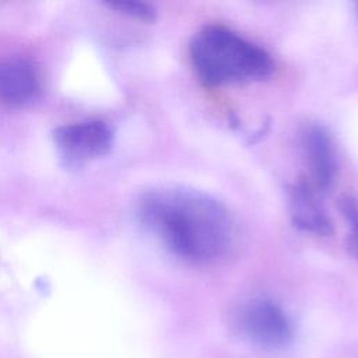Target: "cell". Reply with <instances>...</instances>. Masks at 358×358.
Returning <instances> with one entry per match:
<instances>
[{
    "mask_svg": "<svg viewBox=\"0 0 358 358\" xmlns=\"http://www.w3.org/2000/svg\"><path fill=\"white\" fill-rule=\"evenodd\" d=\"M137 217L165 249L189 264L224 263L238 248L239 231L231 211L196 189L150 190L137 204Z\"/></svg>",
    "mask_w": 358,
    "mask_h": 358,
    "instance_id": "obj_1",
    "label": "cell"
},
{
    "mask_svg": "<svg viewBox=\"0 0 358 358\" xmlns=\"http://www.w3.org/2000/svg\"><path fill=\"white\" fill-rule=\"evenodd\" d=\"M190 64L206 87L267 80L274 62L267 50L221 24H208L189 42Z\"/></svg>",
    "mask_w": 358,
    "mask_h": 358,
    "instance_id": "obj_2",
    "label": "cell"
},
{
    "mask_svg": "<svg viewBox=\"0 0 358 358\" xmlns=\"http://www.w3.org/2000/svg\"><path fill=\"white\" fill-rule=\"evenodd\" d=\"M109 8L124 14L130 18H134L137 21L143 22H154L157 20V10L154 6L144 3V1H136V0H119V1H108L105 3Z\"/></svg>",
    "mask_w": 358,
    "mask_h": 358,
    "instance_id": "obj_9",
    "label": "cell"
},
{
    "mask_svg": "<svg viewBox=\"0 0 358 358\" xmlns=\"http://www.w3.org/2000/svg\"><path fill=\"white\" fill-rule=\"evenodd\" d=\"M241 324L253 343L266 348H282L292 340V326L287 313L270 299L250 301L242 309Z\"/></svg>",
    "mask_w": 358,
    "mask_h": 358,
    "instance_id": "obj_4",
    "label": "cell"
},
{
    "mask_svg": "<svg viewBox=\"0 0 358 358\" xmlns=\"http://www.w3.org/2000/svg\"><path fill=\"white\" fill-rule=\"evenodd\" d=\"M338 210L348 225L347 249L350 255L358 260V201L352 196H341L338 199Z\"/></svg>",
    "mask_w": 358,
    "mask_h": 358,
    "instance_id": "obj_8",
    "label": "cell"
},
{
    "mask_svg": "<svg viewBox=\"0 0 358 358\" xmlns=\"http://www.w3.org/2000/svg\"><path fill=\"white\" fill-rule=\"evenodd\" d=\"M287 197L291 221L298 229L317 236L333 235V221L317 199V192L306 178H299L288 185Z\"/></svg>",
    "mask_w": 358,
    "mask_h": 358,
    "instance_id": "obj_6",
    "label": "cell"
},
{
    "mask_svg": "<svg viewBox=\"0 0 358 358\" xmlns=\"http://www.w3.org/2000/svg\"><path fill=\"white\" fill-rule=\"evenodd\" d=\"M57 151L70 165L108 155L115 143L112 127L103 120H87L62 124L52 131Z\"/></svg>",
    "mask_w": 358,
    "mask_h": 358,
    "instance_id": "obj_3",
    "label": "cell"
},
{
    "mask_svg": "<svg viewBox=\"0 0 358 358\" xmlns=\"http://www.w3.org/2000/svg\"><path fill=\"white\" fill-rule=\"evenodd\" d=\"M42 91L38 69L27 59L0 60V102L21 108L32 103Z\"/></svg>",
    "mask_w": 358,
    "mask_h": 358,
    "instance_id": "obj_7",
    "label": "cell"
},
{
    "mask_svg": "<svg viewBox=\"0 0 358 358\" xmlns=\"http://www.w3.org/2000/svg\"><path fill=\"white\" fill-rule=\"evenodd\" d=\"M301 144L309 169V182L317 193L327 192L337 175V158L333 140L320 124H308L301 136Z\"/></svg>",
    "mask_w": 358,
    "mask_h": 358,
    "instance_id": "obj_5",
    "label": "cell"
},
{
    "mask_svg": "<svg viewBox=\"0 0 358 358\" xmlns=\"http://www.w3.org/2000/svg\"><path fill=\"white\" fill-rule=\"evenodd\" d=\"M357 10H358V3H357Z\"/></svg>",
    "mask_w": 358,
    "mask_h": 358,
    "instance_id": "obj_10",
    "label": "cell"
}]
</instances>
